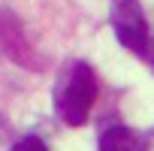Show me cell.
I'll list each match as a JSON object with an SVG mask.
<instances>
[{
    "mask_svg": "<svg viewBox=\"0 0 154 151\" xmlns=\"http://www.w3.org/2000/svg\"><path fill=\"white\" fill-rule=\"evenodd\" d=\"M97 100V79L94 69L85 60H69L57 72V85H54V109L60 121L69 127H82L91 115V106Z\"/></svg>",
    "mask_w": 154,
    "mask_h": 151,
    "instance_id": "6da1fadb",
    "label": "cell"
},
{
    "mask_svg": "<svg viewBox=\"0 0 154 151\" xmlns=\"http://www.w3.org/2000/svg\"><path fill=\"white\" fill-rule=\"evenodd\" d=\"M109 21L124 48H130L136 54H148V21L136 0H115Z\"/></svg>",
    "mask_w": 154,
    "mask_h": 151,
    "instance_id": "7a4b0ae2",
    "label": "cell"
},
{
    "mask_svg": "<svg viewBox=\"0 0 154 151\" xmlns=\"http://www.w3.org/2000/svg\"><path fill=\"white\" fill-rule=\"evenodd\" d=\"M0 48H3V51L9 54V60H15V63H24V66H30V69L39 66V63L33 60V48L24 42V36H21L15 18L6 15V12H0Z\"/></svg>",
    "mask_w": 154,
    "mask_h": 151,
    "instance_id": "3957f363",
    "label": "cell"
},
{
    "mask_svg": "<svg viewBox=\"0 0 154 151\" xmlns=\"http://www.w3.org/2000/svg\"><path fill=\"white\" fill-rule=\"evenodd\" d=\"M100 151H148V136L133 127L115 124L100 136Z\"/></svg>",
    "mask_w": 154,
    "mask_h": 151,
    "instance_id": "277c9868",
    "label": "cell"
},
{
    "mask_svg": "<svg viewBox=\"0 0 154 151\" xmlns=\"http://www.w3.org/2000/svg\"><path fill=\"white\" fill-rule=\"evenodd\" d=\"M12 151H48V148H45V142L39 136H24L12 145Z\"/></svg>",
    "mask_w": 154,
    "mask_h": 151,
    "instance_id": "5b68a950",
    "label": "cell"
}]
</instances>
